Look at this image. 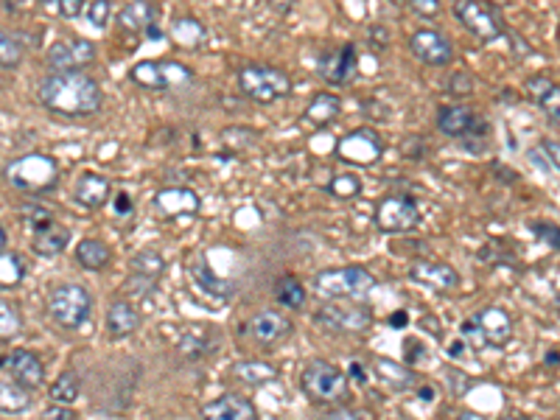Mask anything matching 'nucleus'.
Listing matches in <instances>:
<instances>
[{"mask_svg": "<svg viewBox=\"0 0 560 420\" xmlns=\"http://www.w3.org/2000/svg\"><path fill=\"white\" fill-rule=\"evenodd\" d=\"M40 101L62 118H90L104 104L101 84L84 71L48 73L40 81Z\"/></svg>", "mask_w": 560, "mask_h": 420, "instance_id": "obj_1", "label": "nucleus"}, {"mask_svg": "<svg viewBox=\"0 0 560 420\" xmlns=\"http://www.w3.org/2000/svg\"><path fill=\"white\" fill-rule=\"evenodd\" d=\"M4 177L12 188L23 191V194H48V191H54L59 182V165L50 155L31 151V155L12 160L4 168Z\"/></svg>", "mask_w": 560, "mask_h": 420, "instance_id": "obj_2", "label": "nucleus"}, {"mask_svg": "<svg viewBox=\"0 0 560 420\" xmlns=\"http://www.w3.org/2000/svg\"><path fill=\"white\" fill-rule=\"evenodd\" d=\"M376 286L364 266H339V269H322L314 275V289L322 300H356L359 302L370 289Z\"/></svg>", "mask_w": 560, "mask_h": 420, "instance_id": "obj_3", "label": "nucleus"}, {"mask_svg": "<svg viewBox=\"0 0 560 420\" xmlns=\"http://www.w3.org/2000/svg\"><path fill=\"white\" fill-rule=\"evenodd\" d=\"M93 297L79 283H59L48 294V314L62 328H81L90 319Z\"/></svg>", "mask_w": 560, "mask_h": 420, "instance_id": "obj_4", "label": "nucleus"}, {"mask_svg": "<svg viewBox=\"0 0 560 420\" xmlns=\"http://www.w3.org/2000/svg\"><path fill=\"white\" fill-rule=\"evenodd\" d=\"M300 384L314 401L322 403H348L350 398V378L339 367L322 359H314L303 367Z\"/></svg>", "mask_w": 560, "mask_h": 420, "instance_id": "obj_5", "label": "nucleus"}, {"mask_svg": "<svg viewBox=\"0 0 560 420\" xmlns=\"http://www.w3.org/2000/svg\"><path fill=\"white\" fill-rule=\"evenodd\" d=\"M239 90L258 104H272L292 93V79L272 65H247L239 71Z\"/></svg>", "mask_w": 560, "mask_h": 420, "instance_id": "obj_6", "label": "nucleus"}, {"mask_svg": "<svg viewBox=\"0 0 560 420\" xmlns=\"http://www.w3.org/2000/svg\"><path fill=\"white\" fill-rule=\"evenodd\" d=\"M463 336L473 347H504L513 336V319L504 309H482L463 323Z\"/></svg>", "mask_w": 560, "mask_h": 420, "instance_id": "obj_7", "label": "nucleus"}, {"mask_svg": "<svg viewBox=\"0 0 560 420\" xmlns=\"http://www.w3.org/2000/svg\"><path fill=\"white\" fill-rule=\"evenodd\" d=\"M132 81L149 90H168L194 81V71L174 59H146L132 67Z\"/></svg>", "mask_w": 560, "mask_h": 420, "instance_id": "obj_8", "label": "nucleus"}, {"mask_svg": "<svg viewBox=\"0 0 560 420\" xmlns=\"http://www.w3.org/2000/svg\"><path fill=\"white\" fill-rule=\"evenodd\" d=\"M376 225L384 233L403 235L412 233L420 225V210L418 202L410 194H389L379 202L376 208Z\"/></svg>", "mask_w": 560, "mask_h": 420, "instance_id": "obj_9", "label": "nucleus"}, {"mask_svg": "<svg viewBox=\"0 0 560 420\" xmlns=\"http://www.w3.org/2000/svg\"><path fill=\"white\" fill-rule=\"evenodd\" d=\"M336 155L348 165H376L384 157V141L376 129L359 126L348 132L345 138H339Z\"/></svg>", "mask_w": 560, "mask_h": 420, "instance_id": "obj_10", "label": "nucleus"}, {"mask_svg": "<svg viewBox=\"0 0 560 420\" xmlns=\"http://www.w3.org/2000/svg\"><path fill=\"white\" fill-rule=\"evenodd\" d=\"M319 323H326L334 331L362 333L372 325V311L356 300H328L317 314Z\"/></svg>", "mask_w": 560, "mask_h": 420, "instance_id": "obj_11", "label": "nucleus"}, {"mask_svg": "<svg viewBox=\"0 0 560 420\" xmlns=\"http://www.w3.org/2000/svg\"><path fill=\"white\" fill-rule=\"evenodd\" d=\"M454 14L456 20L463 23V28L482 42H494L504 34L499 14L485 4H477V0H460V4L454 6Z\"/></svg>", "mask_w": 560, "mask_h": 420, "instance_id": "obj_12", "label": "nucleus"}, {"mask_svg": "<svg viewBox=\"0 0 560 420\" xmlns=\"http://www.w3.org/2000/svg\"><path fill=\"white\" fill-rule=\"evenodd\" d=\"M45 59H48L50 67H54V73L81 71V67H88L90 62H96V45L90 40H81V37L57 40L54 45L48 48Z\"/></svg>", "mask_w": 560, "mask_h": 420, "instance_id": "obj_13", "label": "nucleus"}, {"mask_svg": "<svg viewBox=\"0 0 560 420\" xmlns=\"http://www.w3.org/2000/svg\"><path fill=\"white\" fill-rule=\"evenodd\" d=\"M165 272V261L157 249H143L138 256L132 258L129 263V278H127V289L132 294H151L155 292V286L160 280V275Z\"/></svg>", "mask_w": 560, "mask_h": 420, "instance_id": "obj_14", "label": "nucleus"}, {"mask_svg": "<svg viewBox=\"0 0 560 420\" xmlns=\"http://www.w3.org/2000/svg\"><path fill=\"white\" fill-rule=\"evenodd\" d=\"M410 50H412V57H418L426 65H434V67H446L454 59V42L443 31H434V28L415 31L410 40Z\"/></svg>", "mask_w": 560, "mask_h": 420, "instance_id": "obj_15", "label": "nucleus"}, {"mask_svg": "<svg viewBox=\"0 0 560 420\" xmlns=\"http://www.w3.org/2000/svg\"><path fill=\"white\" fill-rule=\"evenodd\" d=\"M317 71L328 84H336V88H339V84L353 81L356 71H359V54H356L353 45H339L336 50H326V54H319Z\"/></svg>", "mask_w": 560, "mask_h": 420, "instance_id": "obj_16", "label": "nucleus"}, {"mask_svg": "<svg viewBox=\"0 0 560 420\" xmlns=\"http://www.w3.org/2000/svg\"><path fill=\"white\" fill-rule=\"evenodd\" d=\"M292 331H295L292 319L278 311H258L256 317H249V323L244 325V333L256 345H278L288 340Z\"/></svg>", "mask_w": 560, "mask_h": 420, "instance_id": "obj_17", "label": "nucleus"}, {"mask_svg": "<svg viewBox=\"0 0 560 420\" xmlns=\"http://www.w3.org/2000/svg\"><path fill=\"white\" fill-rule=\"evenodd\" d=\"M202 417L205 420H258V412L249 398L227 393L205 403V407H202Z\"/></svg>", "mask_w": 560, "mask_h": 420, "instance_id": "obj_18", "label": "nucleus"}, {"mask_svg": "<svg viewBox=\"0 0 560 420\" xmlns=\"http://www.w3.org/2000/svg\"><path fill=\"white\" fill-rule=\"evenodd\" d=\"M9 364V373L14 378L17 386H23V390H37V386L45 381V370H42V362L34 356L31 350H12V356L6 359Z\"/></svg>", "mask_w": 560, "mask_h": 420, "instance_id": "obj_19", "label": "nucleus"}, {"mask_svg": "<svg viewBox=\"0 0 560 420\" xmlns=\"http://www.w3.org/2000/svg\"><path fill=\"white\" fill-rule=\"evenodd\" d=\"M155 205L163 216L168 218H177V216H196L202 208V199L196 191L191 188H160L155 196Z\"/></svg>", "mask_w": 560, "mask_h": 420, "instance_id": "obj_20", "label": "nucleus"}, {"mask_svg": "<svg viewBox=\"0 0 560 420\" xmlns=\"http://www.w3.org/2000/svg\"><path fill=\"white\" fill-rule=\"evenodd\" d=\"M410 278L415 283L429 286V289H434V292H449L460 283V275H456L454 269L443 261H415L412 269H410Z\"/></svg>", "mask_w": 560, "mask_h": 420, "instance_id": "obj_21", "label": "nucleus"}, {"mask_svg": "<svg viewBox=\"0 0 560 420\" xmlns=\"http://www.w3.org/2000/svg\"><path fill=\"white\" fill-rule=\"evenodd\" d=\"M112 194V182L107 177H101L96 172H84L79 179H76V202L84 208V210H98L101 205H107V199Z\"/></svg>", "mask_w": 560, "mask_h": 420, "instance_id": "obj_22", "label": "nucleus"}, {"mask_svg": "<svg viewBox=\"0 0 560 420\" xmlns=\"http://www.w3.org/2000/svg\"><path fill=\"white\" fill-rule=\"evenodd\" d=\"M188 272H191L194 283L199 286V292H202V294H208V297H213V300H222V302H225V300H230L233 292H235V286H233L230 280H225V278L213 275L211 269H208V263L202 261V258H196V261L188 263Z\"/></svg>", "mask_w": 560, "mask_h": 420, "instance_id": "obj_23", "label": "nucleus"}, {"mask_svg": "<svg viewBox=\"0 0 560 420\" xmlns=\"http://www.w3.org/2000/svg\"><path fill=\"white\" fill-rule=\"evenodd\" d=\"M473 124H477V115L465 104H446L437 110V129L449 138H463Z\"/></svg>", "mask_w": 560, "mask_h": 420, "instance_id": "obj_24", "label": "nucleus"}, {"mask_svg": "<svg viewBox=\"0 0 560 420\" xmlns=\"http://www.w3.org/2000/svg\"><path fill=\"white\" fill-rule=\"evenodd\" d=\"M67 244H71V230L62 227L59 222L31 235V249L42 258H57L62 249H67Z\"/></svg>", "mask_w": 560, "mask_h": 420, "instance_id": "obj_25", "label": "nucleus"}, {"mask_svg": "<svg viewBox=\"0 0 560 420\" xmlns=\"http://www.w3.org/2000/svg\"><path fill=\"white\" fill-rule=\"evenodd\" d=\"M372 370H376V376L381 378V384H387L389 390L395 393H406V390H415L418 378L410 367H403L398 362H389V359H376L372 362Z\"/></svg>", "mask_w": 560, "mask_h": 420, "instance_id": "obj_26", "label": "nucleus"}, {"mask_svg": "<svg viewBox=\"0 0 560 420\" xmlns=\"http://www.w3.org/2000/svg\"><path fill=\"white\" fill-rule=\"evenodd\" d=\"M141 328V311L127 300H115L107 311V331L112 336H129Z\"/></svg>", "mask_w": 560, "mask_h": 420, "instance_id": "obj_27", "label": "nucleus"}, {"mask_svg": "<svg viewBox=\"0 0 560 420\" xmlns=\"http://www.w3.org/2000/svg\"><path fill=\"white\" fill-rule=\"evenodd\" d=\"M527 95L547 110L552 126H557V115H560V110H557V101H560L557 84L549 76H530L527 79Z\"/></svg>", "mask_w": 560, "mask_h": 420, "instance_id": "obj_28", "label": "nucleus"}, {"mask_svg": "<svg viewBox=\"0 0 560 420\" xmlns=\"http://www.w3.org/2000/svg\"><path fill=\"white\" fill-rule=\"evenodd\" d=\"M157 20V6L146 4V0H134V4H127L124 11L118 14V23H121L124 31H149Z\"/></svg>", "mask_w": 560, "mask_h": 420, "instance_id": "obj_29", "label": "nucleus"}, {"mask_svg": "<svg viewBox=\"0 0 560 420\" xmlns=\"http://www.w3.org/2000/svg\"><path fill=\"white\" fill-rule=\"evenodd\" d=\"M339 112H342V101H339V95H334V93H317L311 98V104L305 107V118L317 126L334 124L339 118Z\"/></svg>", "mask_w": 560, "mask_h": 420, "instance_id": "obj_30", "label": "nucleus"}, {"mask_svg": "<svg viewBox=\"0 0 560 420\" xmlns=\"http://www.w3.org/2000/svg\"><path fill=\"white\" fill-rule=\"evenodd\" d=\"M233 376L247 386H264L278 378V370L266 362H258V359H244V362L233 364Z\"/></svg>", "mask_w": 560, "mask_h": 420, "instance_id": "obj_31", "label": "nucleus"}, {"mask_svg": "<svg viewBox=\"0 0 560 420\" xmlns=\"http://www.w3.org/2000/svg\"><path fill=\"white\" fill-rule=\"evenodd\" d=\"M76 261L79 266L84 269H90V272H101L104 266H110L112 261V252L104 241H98V239H84L79 241L76 247Z\"/></svg>", "mask_w": 560, "mask_h": 420, "instance_id": "obj_32", "label": "nucleus"}, {"mask_svg": "<svg viewBox=\"0 0 560 420\" xmlns=\"http://www.w3.org/2000/svg\"><path fill=\"white\" fill-rule=\"evenodd\" d=\"M31 403L34 398L28 390H23V386H17L12 381H0V412L4 415H20Z\"/></svg>", "mask_w": 560, "mask_h": 420, "instance_id": "obj_33", "label": "nucleus"}, {"mask_svg": "<svg viewBox=\"0 0 560 420\" xmlns=\"http://www.w3.org/2000/svg\"><path fill=\"white\" fill-rule=\"evenodd\" d=\"M275 300L280 302V306L286 309H303L305 306V289H303V283L295 278V275H280L275 280Z\"/></svg>", "mask_w": 560, "mask_h": 420, "instance_id": "obj_34", "label": "nucleus"}, {"mask_svg": "<svg viewBox=\"0 0 560 420\" xmlns=\"http://www.w3.org/2000/svg\"><path fill=\"white\" fill-rule=\"evenodd\" d=\"M172 40L182 48H196L202 40H205V26L194 17H180L172 26Z\"/></svg>", "mask_w": 560, "mask_h": 420, "instance_id": "obj_35", "label": "nucleus"}, {"mask_svg": "<svg viewBox=\"0 0 560 420\" xmlns=\"http://www.w3.org/2000/svg\"><path fill=\"white\" fill-rule=\"evenodd\" d=\"M81 393V378L76 370H65V373L50 384V401L54 403H73Z\"/></svg>", "mask_w": 560, "mask_h": 420, "instance_id": "obj_36", "label": "nucleus"}, {"mask_svg": "<svg viewBox=\"0 0 560 420\" xmlns=\"http://www.w3.org/2000/svg\"><path fill=\"white\" fill-rule=\"evenodd\" d=\"M26 278V266L20 261V256L4 249L0 252V289H12V286H20Z\"/></svg>", "mask_w": 560, "mask_h": 420, "instance_id": "obj_37", "label": "nucleus"}, {"mask_svg": "<svg viewBox=\"0 0 560 420\" xmlns=\"http://www.w3.org/2000/svg\"><path fill=\"white\" fill-rule=\"evenodd\" d=\"M23 331V314L9 300H0V342H12Z\"/></svg>", "mask_w": 560, "mask_h": 420, "instance_id": "obj_38", "label": "nucleus"}, {"mask_svg": "<svg viewBox=\"0 0 560 420\" xmlns=\"http://www.w3.org/2000/svg\"><path fill=\"white\" fill-rule=\"evenodd\" d=\"M26 57V45L20 37L6 28H0V67H17Z\"/></svg>", "mask_w": 560, "mask_h": 420, "instance_id": "obj_39", "label": "nucleus"}, {"mask_svg": "<svg viewBox=\"0 0 560 420\" xmlns=\"http://www.w3.org/2000/svg\"><path fill=\"white\" fill-rule=\"evenodd\" d=\"M527 157L538 165V168H544V172H552V174H557V160H560V155H557V143L555 141H544L541 146H535V149H530L527 151Z\"/></svg>", "mask_w": 560, "mask_h": 420, "instance_id": "obj_40", "label": "nucleus"}, {"mask_svg": "<svg viewBox=\"0 0 560 420\" xmlns=\"http://www.w3.org/2000/svg\"><path fill=\"white\" fill-rule=\"evenodd\" d=\"M328 191L339 199H353V196H359L362 194V179L356 177V174H336L331 182H328Z\"/></svg>", "mask_w": 560, "mask_h": 420, "instance_id": "obj_41", "label": "nucleus"}, {"mask_svg": "<svg viewBox=\"0 0 560 420\" xmlns=\"http://www.w3.org/2000/svg\"><path fill=\"white\" fill-rule=\"evenodd\" d=\"M20 218H23V225L31 230V235L54 225V216H50V210H45V208H40V205H26V208L20 210Z\"/></svg>", "mask_w": 560, "mask_h": 420, "instance_id": "obj_42", "label": "nucleus"}, {"mask_svg": "<svg viewBox=\"0 0 560 420\" xmlns=\"http://www.w3.org/2000/svg\"><path fill=\"white\" fill-rule=\"evenodd\" d=\"M84 14H88V20L96 26V28H104L110 14H112V4L110 0H90L88 6H84Z\"/></svg>", "mask_w": 560, "mask_h": 420, "instance_id": "obj_43", "label": "nucleus"}, {"mask_svg": "<svg viewBox=\"0 0 560 420\" xmlns=\"http://www.w3.org/2000/svg\"><path fill=\"white\" fill-rule=\"evenodd\" d=\"M533 230H535V235L541 241L549 244V249H560V230L555 225H535Z\"/></svg>", "mask_w": 560, "mask_h": 420, "instance_id": "obj_44", "label": "nucleus"}, {"mask_svg": "<svg viewBox=\"0 0 560 420\" xmlns=\"http://www.w3.org/2000/svg\"><path fill=\"white\" fill-rule=\"evenodd\" d=\"M449 88H451L454 95H468V93L473 90V79H471L465 71H460V73H454V76H451Z\"/></svg>", "mask_w": 560, "mask_h": 420, "instance_id": "obj_45", "label": "nucleus"}, {"mask_svg": "<svg viewBox=\"0 0 560 420\" xmlns=\"http://www.w3.org/2000/svg\"><path fill=\"white\" fill-rule=\"evenodd\" d=\"M326 420H372L367 412H362V409H348V407H339V409H334V412H328L326 415Z\"/></svg>", "mask_w": 560, "mask_h": 420, "instance_id": "obj_46", "label": "nucleus"}, {"mask_svg": "<svg viewBox=\"0 0 560 420\" xmlns=\"http://www.w3.org/2000/svg\"><path fill=\"white\" fill-rule=\"evenodd\" d=\"M57 11H59L62 17H67V20H73V17L84 14V4H81V0H59V4H57Z\"/></svg>", "mask_w": 560, "mask_h": 420, "instance_id": "obj_47", "label": "nucleus"}, {"mask_svg": "<svg viewBox=\"0 0 560 420\" xmlns=\"http://www.w3.org/2000/svg\"><path fill=\"white\" fill-rule=\"evenodd\" d=\"M410 9L415 14H420V17H434L440 11V4H437V0H412Z\"/></svg>", "mask_w": 560, "mask_h": 420, "instance_id": "obj_48", "label": "nucleus"}, {"mask_svg": "<svg viewBox=\"0 0 560 420\" xmlns=\"http://www.w3.org/2000/svg\"><path fill=\"white\" fill-rule=\"evenodd\" d=\"M42 420H76V415L71 409H65V407H48L42 412Z\"/></svg>", "mask_w": 560, "mask_h": 420, "instance_id": "obj_49", "label": "nucleus"}, {"mask_svg": "<svg viewBox=\"0 0 560 420\" xmlns=\"http://www.w3.org/2000/svg\"><path fill=\"white\" fill-rule=\"evenodd\" d=\"M115 213H118V216H129V213H132V196H129V194L121 191V194L115 196Z\"/></svg>", "mask_w": 560, "mask_h": 420, "instance_id": "obj_50", "label": "nucleus"}, {"mask_svg": "<svg viewBox=\"0 0 560 420\" xmlns=\"http://www.w3.org/2000/svg\"><path fill=\"white\" fill-rule=\"evenodd\" d=\"M406 323H410V319H406V311H395L393 317H389V325L393 328H403Z\"/></svg>", "mask_w": 560, "mask_h": 420, "instance_id": "obj_51", "label": "nucleus"}, {"mask_svg": "<svg viewBox=\"0 0 560 420\" xmlns=\"http://www.w3.org/2000/svg\"><path fill=\"white\" fill-rule=\"evenodd\" d=\"M146 37H149V40H163V31H160L157 26H151V28L146 31Z\"/></svg>", "mask_w": 560, "mask_h": 420, "instance_id": "obj_52", "label": "nucleus"}, {"mask_svg": "<svg viewBox=\"0 0 560 420\" xmlns=\"http://www.w3.org/2000/svg\"><path fill=\"white\" fill-rule=\"evenodd\" d=\"M350 376H353L356 381H364V373H362V367H359V364H350Z\"/></svg>", "mask_w": 560, "mask_h": 420, "instance_id": "obj_53", "label": "nucleus"}, {"mask_svg": "<svg viewBox=\"0 0 560 420\" xmlns=\"http://www.w3.org/2000/svg\"><path fill=\"white\" fill-rule=\"evenodd\" d=\"M547 367H552V370L557 367V350H549L547 353Z\"/></svg>", "mask_w": 560, "mask_h": 420, "instance_id": "obj_54", "label": "nucleus"}, {"mask_svg": "<svg viewBox=\"0 0 560 420\" xmlns=\"http://www.w3.org/2000/svg\"><path fill=\"white\" fill-rule=\"evenodd\" d=\"M460 420H485V417L482 415H473V412H463Z\"/></svg>", "mask_w": 560, "mask_h": 420, "instance_id": "obj_55", "label": "nucleus"}, {"mask_svg": "<svg viewBox=\"0 0 560 420\" xmlns=\"http://www.w3.org/2000/svg\"><path fill=\"white\" fill-rule=\"evenodd\" d=\"M4 247H6V230L0 227V252H4Z\"/></svg>", "mask_w": 560, "mask_h": 420, "instance_id": "obj_56", "label": "nucleus"}, {"mask_svg": "<svg viewBox=\"0 0 560 420\" xmlns=\"http://www.w3.org/2000/svg\"><path fill=\"white\" fill-rule=\"evenodd\" d=\"M432 395H434V393L429 390V386H423V390H420V398H426V401H429Z\"/></svg>", "mask_w": 560, "mask_h": 420, "instance_id": "obj_57", "label": "nucleus"}, {"mask_svg": "<svg viewBox=\"0 0 560 420\" xmlns=\"http://www.w3.org/2000/svg\"><path fill=\"white\" fill-rule=\"evenodd\" d=\"M507 420H524V417H507Z\"/></svg>", "mask_w": 560, "mask_h": 420, "instance_id": "obj_58", "label": "nucleus"}]
</instances>
